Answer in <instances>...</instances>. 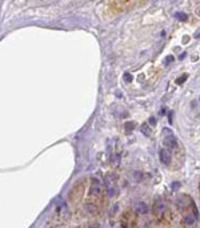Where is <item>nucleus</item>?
I'll return each instance as SVG.
<instances>
[{
	"label": "nucleus",
	"mask_w": 200,
	"mask_h": 228,
	"mask_svg": "<svg viewBox=\"0 0 200 228\" xmlns=\"http://www.w3.org/2000/svg\"><path fill=\"white\" fill-rule=\"evenodd\" d=\"M101 185H100L97 179H92L90 187V192H88V200L85 203V209L91 213H96L97 211V204H99V197L101 196Z\"/></svg>",
	"instance_id": "f257e3e1"
},
{
	"label": "nucleus",
	"mask_w": 200,
	"mask_h": 228,
	"mask_svg": "<svg viewBox=\"0 0 200 228\" xmlns=\"http://www.w3.org/2000/svg\"><path fill=\"white\" fill-rule=\"evenodd\" d=\"M164 211H166V204H164L162 200H157V202L155 203V206H153V213L156 216H160L164 213Z\"/></svg>",
	"instance_id": "7ed1b4c3"
},
{
	"label": "nucleus",
	"mask_w": 200,
	"mask_h": 228,
	"mask_svg": "<svg viewBox=\"0 0 200 228\" xmlns=\"http://www.w3.org/2000/svg\"><path fill=\"white\" fill-rule=\"evenodd\" d=\"M134 127H135V123H132V121H129V123H127V124H125V131H127V132H131V131L134 130Z\"/></svg>",
	"instance_id": "6e6552de"
},
{
	"label": "nucleus",
	"mask_w": 200,
	"mask_h": 228,
	"mask_svg": "<svg viewBox=\"0 0 200 228\" xmlns=\"http://www.w3.org/2000/svg\"><path fill=\"white\" fill-rule=\"evenodd\" d=\"M195 222H196V218H195V216H192V213H188V215L184 216L185 225H194Z\"/></svg>",
	"instance_id": "39448f33"
},
{
	"label": "nucleus",
	"mask_w": 200,
	"mask_h": 228,
	"mask_svg": "<svg viewBox=\"0 0 200 228\" xmlns=\"http://www.w3.org/2000/svg\"><path fill=\"white\" fill-rule=\"evenodd\" d=\"M187 77H188L187 73H185V75H183L181 77H178V79H176V84H181V83H184L185 80H187Z\"/></svg>",
	"instance_id": "1a4fd4ad"
},
{
	"label": "nucleus",
	"mask_w": 200,
	"mask_h": 228,
	"mask_svg": "<svg viewBox=\"0 0 200 228\" xmlns=\"http://www.w3.org/2000/svg\"><path fill=\"white\" fill-rule=\"evenodd\" d=\"M151 124H152V126H155V124H156V120H155V119H151Z\"/></svg>",
	"instance_id": "ddd939ff"
},
{
	"label": "nucleus",
	"mask_w": 200,
	"mask_h": 228,
	"mask_svg": "<svg viewBox=\"0 0 200 228\" xmlns=\"http://www.w3.org/2000/svg\"><path fill=\"white\" fill-rule=\"evenodd\" d=\"M136 212L139 213H147V206L144 204V203H139V204H136Z\"/></svg>",
	"instance_id": "423d86ee"
},
{
	"label": "nucleus",
	"mask_w": 200,
	"mask_h": 228,
	"mask_svg": "<svg viewBox=\"0 0 200 228\" xmlns=\"http://www.w3.org/2000/svg\"><path fill=\"white\" fill-rule=\"evenodd\" d=\"M124 79H125V82H131V80H132V76L129 75V73H125Z\"/></svg>",
	"instance_id": "9b49d317"
},
{
	"label": "nucleus",
	"mask_w": 200,
	"mask_h": 228,
	"mask_svg": "<svg viewBox=\"0 0 200 228\" xmlns=\"http://www.w3.org/2000/svg\"><path fill=\"white\" fill-rule=\"evenodd\" d=\"M163 143H164V146L169 147V148H176V146H178L176 139L173 136H166V137H164V140H163Z\"/></svg>",
	"instance_id": "20e7f679"
},
{
	"label": "nucleus",
	"mask_w": 200,
	"mask_h": 228,
	"mask_svg": "<svg viewBox=\"0 0 200 228\" xmlns=\"http://www.w3.org/2000/svg\"><path fill=\"white\" fill-rule=\"evenodd\" d=\"M159 158H160V162L163 163V164H169L171 163V153L168 152V149L166 148H162L159 151Z\"/></svg>",
	"instance_id": "f03ea898"
},
{
	"label": "nucleus",
	"mask_w": 200,
	"mask_h": 228,
	"mask_svg": "<svg viewBox=\"0 0 200 228\" xmlns=\"http://www.w3.org/2000/svg\"><path fill=\"white\" fill-rule=\"evenodd\" d=\"M169 61H171V63H172V61H173V56H167L166 57V61H164V63H169Z\"/></svg>",
	"instance_id": "f8f14e48"
},
{
	"label": "nucleus",
	"mask_w": 200,
	"mask_h": 228,
	"mask_svg": "<svg viewBox=\"0 0 200 228\" xmlns=\"http://www.w3.org/2000/svg\"><path fill=\"white\" fill-rule=\"evenodd\" d=\"M147 128H148V127H147V124H144V126H143V127H141V131H143V132H144V135H147V136H150V133H151V131H148V130H147Z\"/></svg>",
	"instance_id": "9d476101"
},
{
	"label": "nucleus",
	"mask_w": 200,
	"mask_h": 228,
	"mask_svg": "<svg viewBox=\"0 0 200 228\" xmlns=\"http://www.w3.org/2000/svg\"><path fill=\"white\" fill-rule=\"evenodd\" d=\"M176 17H178L179 20H183V22H185V20L188 19V16L185 15V13H183V12H178V13H176Z\"/></svg>",
	"instance_id": "0eeeda50"
}]
</instances>
